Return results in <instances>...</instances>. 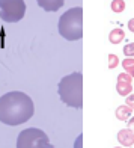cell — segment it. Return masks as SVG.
Segmentation results:
<instances>
[{
  "instance_id": "cell-1",
  "label": "cell",
  "mask_w": 134,
  "mask_h": 148,
  "mask_svg": "<svg viewBox=\"0 0 134 148\" xmlns=\"http://www.w3.org/2000/svg\"><path fill=\"white\" fill-rule=\"evenodd\" d=\"M32 98L24 92L12 91L0 97V121L6 125L24 124L33 116Z\"/></svg>"
},
{
  "instance_id": "cell-2",
  "label": "cell",
  "mask_w": 134,
  "mask_h": 148,
  "mask_svg": "<svg viewBox=\"0 0 134 148\" xmlns=\"http://www.w3.org/2000/svg\"><path fill=\"white\" fill-rule=\"evenodd\" d=\"M57 92L62 101L69 107L80 109L83 106V76L82 73H72L62 77L59 82Z\"/></svg>"
},
{
  "instance_id": "cell-3",
  "label": "cell",
  "mask_w": 134,
  "mask_h": 148,
  "mask_svg": "<svg viewBox=\"0 0 134 148\" xmlns=\"http://www.w3.org/2000/svg\"><path fill=\"white\" fill-rule=\"evenodd\" d=\"M59 33L68 41H77L83 36V8H71L59 18Z\"/></svg>"
},
{
  "instance_id": "cell-4",
  "label": "cell",
  "mask_w": 134,
  "mask_h": 148,
  "mask_svg": "<svg viewBox=\"0 0 134 148\" xmlns=\"http://www.w3.org/2000/svg\"><path fill=\"white\" fill-rule=\"evenodd\" d=\"M17 148H53L47 133L36 127L26 129L18 134Z\"/></svg>"
},
{
  "instance_id": "cell-5",
  "label": "cell",
  "mask_w": 134,
  "mask_h": 148,
  "mask_svg": "<svg viewBox=\"0 0 134 148\" xmlns=\"http://www.w3.org/2000/svg\"><path fill=\"white\" fill-rule=\"evenodd\" d=\"M26 14L24 0H0V18L6 23H17Z\"/></svg>"
},
{
  "instance_id": "cell-6",
  "label": "cell",
  "mask_w": 134,
  "mask_h": 148,
  "mask_svg": "<svg viewBox=\"0 0 134 148\" xmlns=\"http://www.w3.org/2000/svg\"><path fill=\"white\" fill-rule=\"evenodd\" d=\"M38 5L47 12H56L63 6L65 0H36Z\"/></svg>"
},
{
  "instance_id": "cell-7",
  "label": "cell",
  "mask_w": 134,
  "mask_h": 148,
  "mask_svg": "<svg viewBox=\"0 0 134 148\" xmlns=\"http://www.w3.org/2000/svg\"><path fill=\"white\" fill-rule=\"evenodd\" d=\"M118 142L122 147H133L134 145V132L130 129H124L118 132Z\"/></svg>"
},
{
  "instance_id": "cell-8",
  "label": "cell",
  "mask_w": 134,
  "mask_h": 148,
  "mask_svg": "<svg viewBox=\"0 0 134 148\" xmlns=\"http://www.w3.org/2000/svg\"><path fill=\"white\" fill-rule=\"evenodd\" d=\"M125 38V32H124V29H120V27H116V29H113L112 32H110V35H109V41L112 42V44H120L122 42V39Z\"/></svg>"
},
{
  "instance_id": "cell-9",
  "label": "cell",
  "mask_w": 134,
  "mask_h": 148,
  "mask_svg": "<svg viewBox=\"0 0 134 148\" xmlns=\"http://www.w3.org/2000/svg\"><path fill=\"white\" fill-rule=\"evenodd\" d=\"M131 113H133V110L130 109L128 106L124 104V106H119L116 109V118L119 121H128L130 116H131Z\"/></svg>"
},
{
  "instance_id": "cell-10",
  "label": "cell",
  "mask_w": 134,
  "mask_h": 148,
  "mask_svg": "<svg viewBox=\"0 0 134 148\" xmlns=\"http://www.w3.org/2000/svg\"><path fill=\"white\" fill-rule=\"evenodd\" d=\"M116 91L119 95L128 97L130 94L133 92V85L131 83H125V82H118L116 83Z\"/></svg>"
},
{
  "instance_id": "cell-11",
  "label": "cell",
  "mask_w": 134,
  "mask_h": 148,
  "mask_svg": "<svg viewBox=\"0 0 134 148\" xmlns=\"http://www.w3.org/2000/svg\"><path fill=\"white\" fill-rule=\"evenodd\" d=\"M124 9H125V2L124 0H113L112 2V11L113 12H124Z\"/></svg>"
},
{
  "instance_id": "cell-12",
  "label": "cell",
  "mask_w": 134,
  "mask_h": 148,
  "mask_svg": "<svg viewBox=\"0 0 134 148\" xmlns=\"http://www.w3.org/2000/svg\"><path fill=\"white\" fill-rule=\"evenodd\" d=\"M124 55L127 58H131L134 59V42H130V44H127L124 47Z\"/></svg>"
},
{
  "instance_id": "cell-13",
  "label": "cell",
  "mask_w": 134,
  "mask_h": 148,
  "mask_svg": "<svg viewBox=\"0 0 134 148\" xmlns=\"http://www.w3.org/2000/svg\"><path fill=\"white\" fill-rule=\"evenodd\" d=\"M118 64H119V59H118V56H116V55H109V68H110V70L116 68Z\"/></svg>"
},
{
  "instance_id": "cell-14",
  "label": "cell",
  "mask_w": 134,
  "mask_h": 148,
  "mask_svg": "<svg viewBox=\"0 0 134 148\" xmlns=\"http://www.w3.org/2000/svg\"><path fill=\"white\" fill-rule=\"evenodd\" d=\"M118 82H125V83H131L133 82V77L130 76V74L127 73H120L118 76Z\"/></svg>"
},
{
  "instance_id": "cell-15",
  "label": "cell",
  "mask_w": 134,
  "mask_h": 148,
  "mask_svg": "<svg viewBox=\"0 0 134 148\" xmlns=\"http://www.w3.org/2000/svg\"><path fill=\"white\" fill-rule=\"evenodd\" d=\"M125 106H128L131 110H134V94H130V95L125 98Z\"/></svg>"
},
{
  "instance_id": "cell-16",
  "label": "cell",
  "mask_w": 134,
  "mask_h": 148,
  "mask_svg": "<svg viewBox=\"0 0 134 148\" xmlns=\"http://www.w3.org/2000/svg\"><path fill=\"white\" fill-rule=\"evenodd\" d=\"M122 66H124V68H130V66H134V59H131V58L124 59V60H122Z\"/></svg>"
},
{
  "instance_id": "cell-17",
  "label": "cell",
  "mask_w": 134,
  "mask_h": 148,
  "mask_svg": "<svg viewBox=\"0 0 134 148\" xmlns=\"http://www.w3.org/2000/svg\"><path fill=\"white\" fill-rule=\"evenodd\" d=\"M74 148H83V134H78V136H77Z\"/></svg>"
},
{
  "instance_id": "cell-18",
  "label": "cell",
  "mask_w": 134,
  "mask_h": 148,
  "mask_svg": "<svg viewBox=\"0 0 134 148\" xmlns=\"http://www.w3.org/2000/svg\"><path fill=\"white\" fill-rule=\"evenodd\" d=\"M127 125H128V127H127V129H130L131 132H134V116L128 119V123H127Z\"/></svg>"
},
{
  "instance_id": "cell-19",
  "label": "cell",
  "mask_w": 134,
  "mask_h": 148,
  "mask_svg": "<svg viewBox=\"0 0 134 148\" xmlns=\"http://www.w3.org/2000/svg\"><path fill=\"white\" fill-rule=\"evenodd\" d=\"M125 73L130 74V76L134 79V66H130V68H125Z\"/></svg>"
},
{
  "instance_id": "cell-20",
  "label": "cell",
  "mask_w": 134,
  "mask_h": 148,
  "mask_svg": "<svg viewBox=\"0 0 134 148\" xmlns=\"http://www.w3.org/2000/svg\"><path fill=\"white\" fill-rule=\"evenodd\" d=\"M128 29H130V32L134 33V18H131L130 21H128Z\"/></svg>"
},
{
  "instance_id": "cell-21",
  "label": "cell",
  "mask_w": 134,
  "mask_h": 148,
  "mask_svg": "<svg viewBox=\"0 0 134 148\" xmlns=\"http://www.w3.org/2000/svg\"><path fill=\"white\" fill-rule=\"evenodd\" d=\"M115 148H124V147H115Z\"/></svg>"
}]
</instances>
